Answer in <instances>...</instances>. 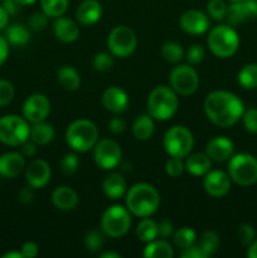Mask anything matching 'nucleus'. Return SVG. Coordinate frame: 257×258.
Returning a JSON list of instances; mask_svg holds the SVG:
<instances>
[{"instance_id": "4", "label": "nucleus", "mask_w": 257, "mask_h": 258, "mask_svg": "<svg viewBox=\"0 0 257 258\" xmlns=\"http://www.w3.org/2000/svg\"><path fill=\"white\" fill-rule=\"evenodd\" d=\"M66 141L78 153H86L95 148L98 141V130L90 120H76L68 126L66 131Z\"/></svg>"}, {"instance_id": "13", "label": "nucleus", "mask_w": 257, "mask_h": 258, "mask_svg": "<svg viewBox=\"0 0 257 258\" xmlns=\"http://www.w3.org/2000/svg\"><path fill=\"white\" fill-rule=\"evenodd\" d=\"M50 112V101L42 93H33L23 105V116L32 123L42 122Z\"/></svg>"}, {"instance_id": "17", "label": "nucleus", "mask_w": 257, "mask_h": 258, "mask_svg": "<svg viewBox=\"0 0 257 258\" xmlns=\"http://www.w3.org/2000/svg\"><path fill=\"white\" fill-rule=\"evenodd\" d=\"M50 175V166L47 161L42 159H35L28 165L25 170V179H27L28 185L35 189H42L49 183Z\"/></svg>"}, {"instance_id": "18", "label": "nucleus", "mask_w": 257, "mask_h": 258, "mask_svg": "<svg viewBox=\"0 0 257 258\" xmlns=\"http://www.w3.org/2000/svg\"><path fill=\"white\" fill-rule=\"evenodd\" d=\"M234 153V145L229 139L224 136H217L208 141L206 146V154L212 161L223 163L229 160Z\"/></svg>"}, {"instance_id": "50", "label": "nucleus", "mask_w": 257, "mask_h": 258, "mask_svg": "<svg viewBox=\"0 0 257 258\" xmlns=\"http://www.w3.org/2000/svg\"><path fill=\"white\" fill-rule=\"evenodd\" d=\"M38 244L34 242H25L22 246V254L24 258H34L38 254Z\"/></svg>"}, {"instance_id": "32", "label": "nucleus", "mask_w": 257, "mask_h": 258, "mask_svg": "<svg viewBox=\"0 0 257 258\" xmlns=\"http://www.w3.org/2000/svg\"><path fill=\"white\" fill-rule=\"evenodd\" d=\"M238 83L244 90L257 88V63H249L242 67L238 73Z\"/></svg>"}, {"instance_id": "20", "label": "nucleus", "mask_w": 257, "mask_h": 258, "mask_svg": "<svg viewBox=\"0 0 257 258\" xmlns=\"http://www.w3.org/2000/svg\"><path fill=\"white\" fill-rule=\"evenodd\" d=\"M102 103L107 111L112 113H121L126 111L128 106V96L122 88L112 87L106 88L102 95Z\"/></svg>"}, {"instance_id": "12", "label": "nucleus", "mask_w": 257, "mask_h": 258, "mask_svg": "<svg viewBox=\"0 0 257 258\" xmlns=\"http://www.w3.org/2000/svg\"><path fill=\"white\" fill-rule=\"evenodd\" d=\"M122 158L120 145L111 139L97 141L93 149V159L96 165L103 170H112L118 165Z\"/></svg>"}, {"instance_id": "1", "label": "nucleus", "mask_w": 257, "mask_h": 258, "mask_svg": "<svg viewBox=\"0 0 257 258\" xmlns=\"http://www.w3.org/2000/svg\"><path fill=\"white\" fill-rule=\"evenodd\" d=\"M204 111L211 122L219 127H231L242 118L243 102L228 91H213L204 101Z\"/></svg>"}, {"instance_id": "34", "label": "nucleus", "mask_w": 257, "mask_h": 258, "mask_svg": "<svg viewBox=\"0 0 257 258\" xmlns=\"http://www.w3.org/2000/svg\"><path fill=\"white\" fill-rule=\"evenodd\" d=\"M174 244H175L178 248L185 249L188 247L193 246L194 242L197 239L196 232L193 231L189 227H183V228L178 229V231L174 233Z\"/></svg>"}, {"instance_id": "28", "label": "nucleus", "mask_w": 257, "mask_h": 258, "mask_svg": "<svg viewBox=\"0 0 257 258\" xmlns=\"http://www.w3.org/2000/svg\"><path fill=\"white\" fill-rule=\"evenodd\" d=\"M57 78L59 85L67 91L78 90L81 85L80 73L72 67V66H63L58 70Z\"/></svg>"}, {"instance_id": "60", "label": "nucleus", "mask_w": 257, "mask_h": 258, "mask_svg": "<svg viewBox=\"0 0 257 258\" xmlns=\"http://www.w3.org/2000/svg\"><path fill=\"white\" fill-rule=\"evenodd\" d=\"M231 2H239V0H231Z\"/></svg>"}, {"instance_id": "31", "label": "nucleus", "mask_w": 257, "mask_h": 258, "mask_svg": "<svg viewBox=\"0 0 257 258\" xmlns=\"http://www.w3.org/2000/svg\"><path fill=\"white\" fill-rule=\"evenodd\" d=\"M136 236L141 242H145V243L154 241L158 237V224L153 219H149L146 217L136 227Z\"/></svg>"}, {"instance_id": "40", "label": "nucleus", "mask_w": 257, "mask_h": 258, "mask_svg": "<svg viewBox=\"0 0 257 258\" xmlns=\"http://www.w3.org/2000/svg\"><path fill=\"white\" fill-rule=\"evenodd\" d=\"M60 171L66 175H72L76 171L78 170V166H80V160H78V156L76 154H66L65 156L60 160Z\"/></svg>"}, {"instance_id": "37", "label": "nucleus", "mask_w": 257, "mask_h": 258, "mask_svg": "<svg viewBox=\"0 0 257 258\" xmlns=\"http://www.w3.org/2000/svg\"><path fill=\"white\" fill-rule=\"evenodd\" d=\"M83 242H85V247L87 251L98 252L100 249H102L105 238H103V234L100 231L93 229V231H90L86 233Z\"/></svg>"}, {"instance_id": "57", "label": "nucleus", "mask_w": 257, "mask_h": 258, "mask_svg": "<svg viewBox=\"0 0 257 258\" xmlns=\"http://www.w3.org/2000/svg\"><path fill=\"white\" fill-rule=\"evenodd\" d=\"M3 258H24L22 252H8V253L3 254Z\"/></svg>"}, {"instance_id": "3", "label": "nucleus", "mask_w": 257, "mask_h": 258, "mask_svg": "<svg viewBox=\"0 0 257 258\" xmlns=\"http://www.w3.org/2000/svg\"><path fill=\"white\" fill-rule=\"evenodd\" d=\"M178 106L175 91L166 86H158L149 95L148 112L155 120L165 121L171 118L178 111Z\"/></svg>"}, {"instance_id": "23", "label": "nucleus", "mask_w": 257, "mask_h": 258, "mask_svg": "<svg viewBox=\"0 0 257 258\" xmlns=\"http://www.w3.org/2000/svg\"><path fill=\"white\" fill-rule=\"evenodd\" d=\"M78 202H80V198L77 193L70 186H58L52 193V203L59 211H73L77 207Z\"/></svg>"}, {"instance_id": "11", "label": "nucleus", "mask_w": 257, "mask_h": 258, "mask_svg": "<svg viewBox=\"0 0 257 258\" xmlns=\"http://www.w3.org/2000/svg\"><path fill=\"white\" fill-rule=\"evenodd\" d=\"M170 85L178 95H193L199 86L198 73L190 66H178L170 73Z\"/></svg>"}, {"instance_id": "39", "label": "nucleus", "mask_w": 257, "mask_h": 258, "mask_svg": "<svg viewBox=\"0 0 257 258\" xmlns=\"http://www.w3.org/2000/svg\"><path fill=\"white\" fill-rule=\"evenodd\" d=\"M93 68L98 72H107L113 67V58L110 53L98 52L92 60Z\"/></svg>"}, {"instance_id": "54", "label": "nucleus", "mask_w": 257, "mask_h": 258, "mask_svg": "<svg viewBox=\"0 0 257 258\" xmlns=\"http://www.w3.org/2000/svg\"><path fill=\"white\" fill-rule=\"evenodd\" d=\"M0 5H2L5 10H7L8 14L9 15L17 14L18 10H19V7H20V5L18 4L15 0H2V4Z\"/></svg>"}, {"instance_id": "24", "label": "nucleus", "mask_w": 257, "mask_h": 258, "mask_svg": "<svg viewBox=\"0 0 257 258\" xmlns=\"http://www.w3.org/2000/svg\"><path fill=\"white\" fill-rule=\"evenodd\" d=\"M102 190L107 198L116 201L125 196L126 180L120 173H110L102 183Z\"/></svg>"}, {"instance_id": "5", "label": "nucleus", "mask_w": 257, "mask_h": 258, "mask_svg": "<svg viewBox=\"0 0 257 258\" xmlns=\"http://www.w3.org/2000/svg\"><path fill=\"white\" fill-rule=\"evenodd\" d=\"M208 47L216 57L229 58L239 47V37L231 25H217L209 32Z\"/></svg>"}, {"instance_id": "49", "label": "nucleus", "mask_w": 257, "mask_h": 258, "mask_svg": "<svg viewBox=\"0 0 257 258\" xmlns=\"http://www.w3.org/2000/svg\"><path fill=\"white\" fill-rule=\"evenodd\" d=\"M183 258H207L204 252L202 251V248L199 246H190L188 248L183 249L180 254Z\"/></svg>"}, {"instance_id": "48", "label": "nucleus", "mask_w": 257, "mask_h": 258, "mask_svg": "<svg viewBox=\"0 0 257 258\" xmlns=\"http://www.w3.org/2000/svg\"><path fill=\"white\" fill-rule=\"evenodd\" d=\"M108 128H110V131L112 134L118 135V134H122L125 131L126 123L121 117H112L110 120V122H108Z\"/></svg>"}, {"instance_id": "55", "label": "nucleus", "mask_w": 257, "mask_h": 258, "mask_svg": "<svg viewBox=\"0 0 257 258\" xmlns=\"http://www.w3.org/2000/svg\"><path fill=\"white\" fill-rule=\"evenodd\" d=\"M8 22H9V14H8L7 10L0 5V30L4 29L8 25Z\"/></svg>"}, {"instance_id": "29", "label": "nucleus", "mask_w": 257, "mask_h": 258, "mask_svg": "<svg viewBox=\"0 0 257 258\" xmlns=\"http://www.w3.org/2000/svg\"><path fill=\"white\" fill-rule=\"evenodd\" d=\"M5 38H7L9 44L14 45V47H23L29 42L30 32L25 25L15 23L7 29Z\"/></svg>"}, {"instance_id": "7", "label": "nucleus", "mask_w": 257, "mask_h": 258, "mask_svg": "<svg viewBox=\"0 0 257 258\" xmlns=\"http://www.w3.org/2000/svg\"><path fill=\"white\" fill-rule=\"evenodd\" d=\"M30 126L24 117L7 115L0 118V141L8 146H20L29 139Z\"/></svg>"}, {"instance_id": "16", "label": "nucleus", "mask_w": 257, "mask_h": 258, "mask_svg": "<svg viewBox=\"0 0 257 258\" xmlns=\"http://www.w3.org/2000/svg\"><path fill=\"white\" fill-rule=\"evenodd\" d=\"M179 23L181 29L191 35L204 34L209 29V19L207 14L197 9H189L184 12Z\"/></svg>"}, {"instance_id": "45", "label": "nucleus", "mask_w": 257, "mask_h": 258, "mask_svg": "<svg viewBox=\"0 0 257 258\" xmlns=\"http://www.w3.org/2000/svg\"><path fill=\"white\" fill-rule=\"evenodd\" d=\"M185 57L189 64H199L204 59V57H206V50H204V48L201 44H193L186 50Z\"/></svg>"}, {"instance_id": "51", "label": "nucleus", "mask_w": 257, "mask_h": 258, "mask_svg": "<svg viewBox=\"0 0 257 258\" xmlns=\"http://www.w3.org/2000/svg\"><path fill=\"white\" fill-rule=\"evenodd\" d=\"M34 199V193H33L32 186H27V188H23L22 190L19 191V196H18V201L22 204L27 206V204H30Z\"/></svg>"}, {"instance_id": "8", "label": "nucleus", "mask_w": 257, "mask_h": 258, "mask_svg": "<svg viewBox=\"0 0 257 258\" xmlns=\"http://www.w3.org/2000/svg\"><path fill=\"white\" fill-rule=\"evenodd\" d=\"M131 227V214L122 206H112L103 212L101 217V228L111 238L125 236Z\"/></svg>"}, {"instance_id": "10", "label": "nucleus", "mask_w": 257, "mask_h": 258, "mask_svg": "<svg viewBox=\"0 0 257 258\" xmlns=\"http://www.w3.org/2000/svg\"><path fill=\"white\" fill-rule=\"evenodd\" d=\"M138 44V39L131 28L118 25L110 32L107 38V47L111 54L118 58H126L134 53Z\"/></svg>"}, {"instance_id": "33", "label": "nucleus", "mask_w": 257, "mask_h": 258, "mask_svg": "<svg viewBox=\"0 0 257 258\" xmlns=\"http://www.w3.org/2000/svg\"><path fill=\"white\" fill-rule=\"evenodd\" d=\"M70 0H40L42 10L50 18L62 17L68 9Z\"/></svg>"}, {"instance_id": "47", "label": "nucleus", "mask_w": 257, "mask_h": 258, "mask_svg": "<svg viewBox=\"0 0 257 258\" xmlns=\"http://www.w3.org/2000/svg\"><path fill=\"white\" fill-rule=\"evenodd\" d=\"M173 232L174 224L169 219H163L158 223V236H160L161 238H166V237L171 236Z\"/></svg>"}, {"instance_id": "41", "label": "nucleus", "mask_w": 257, "mask_h": 258, "mask_svg": "<svg viewBox=\"0 0 257 258\" xmlns=\"http://www.w3.org/2000/svg\"><path fill=\"white\" fill-rule=\"evenodd\" d=\"M254 237H256V231L251 224L243 223L237 229V238L242 246H249L254 241Z\"/></svg>"}, {"instance_id": "53", "label": "nucleus", "mask_w": 257, "mask_h": 258, "mask_svg": "<svg viewBox=\"0 0 257 258\" xmlns=\"http://www.w3.org/2000/svg\"><path fill=\"white\" fill-rule=\"evenodd\" d=\"M8 55H9V43H8L7 38L0 35V66L4 64Z\"/></svg>"}, {"instance_id": "59", "label": "nucleus", "mask_w": 257, "mask_h": 258, "mask_svg": "<svg viewBox=\"0 0 257 258\" xmlns=\"http://www.w3.org/2000/svg\"><path fill=\"white\" fill-rule=\"evenodd\" d=\"M15 2H17L19 5H30L33 4V3L37 2V0H15Z\"/></svg>"}, {"instance_id": "9", "label": "nucleus", "mask_w": 257, "mask_h": 258, "mask_svg": "<svg viewBox=\"0 0 257 258\" xmlns=\"http://www.w3.org/2000/svg\"><path fill=\"white\" fill-rule=\"evenodd\" d=\"M163 144L170 156L186 158L194 146L193 134L185 126H173L164 135Z\"/></svg>"}, {"instance_id": "43", "label": "nucleus", "mask_w": 257, "mask_h": 258, "mask_svg": "<svg viewBox=\"0 0 257 258\" xmlns=\"http://www.w3.org/2000/svg\"><path fill=\"white\" fill-rule=\"evenodd\" d=\"M48 15L44 12L34 13L28 20V27L33 32H42L48 25Z\"/></svg>"}, {"instance_id": "2", "label": "nucleus", "mask_w": 257, "mask_h": 258, "mask_svg": "<svg viewBox=\"0 0 257 258\" xmlns=\"http://www.w3.org/2000/svg\"><path fill=\"white\" fill-rule=\"evenodd\" d=\"M160 206V196L153 185L138 183L126 193V208L134 216L146 218L158 211Z\"/></svg>"}, {"instance_id": "19", "label": "nucleus", "mask_w": 257, "mask_h": 258, "mask_svg": "<svg viewBox=\"0 0 257 258\" xmlns=\"http://www.w3.org/2000/svg\"><path fill=\"white\" fill-rule=\"evenodd\" d=\"M25 169V158L22 153L9 151L0 156V176L13 179Z\"/></svg>"}, {"instance_id": "21", "label": "nucleus", "mask_w": 257, "mask_h": 258, "mask_svg": "<svg viewBox=\"0 0 257 258\" xmlns=\"http://www.w3.org/2000/svg\"><path fill=\"white\" fill-rule=\"evenodd\" d=\"M102 15V5L97 0H83L76 10V18L82 25H92L100 20Z\"/></svg>"}, {"instance_id": "38", "label": "nucleus", "mask_w": 257, "mask_h": 258, "mask_svg": "<svg viewBox=\"0 0 257 258\" xmlns=\"http://www.w3.org/2000/svg\"><path fill=\"white\" fill-rule=\"evenodd\" d=\"M227 7L223 0H209L207 4V13L214 20H223L227 15Z\"/></svg>"}, {"instance_id": "15", "label": "nucleus", "mask_w": 257, "mask_h": 258, "mask_svg": "<svg viewBox=\"0 0 257 258\" xmlns=\"http://www.w3.org/2000/svg\"><path fill=\"white\" fill-rule=\"evenodd\" d=\"M203 188L213 198H221L231 190V178L222 170H209L204 175Z\"/></svg>"}, {"instance_id": "36", "label": "nucleus", "mask_w": 257, "mask_h": 258, "mask_svg": "<svg viewBox=\"0 0 257 258\" xmlns=\"http://www.w3.org/2000/svg\"><path fill=\"white\" fill-rule=\"evenodd\" d=\"M199 247L207 257L216 253L219 247V236L214 231H206L201 237Z\"/></svg>"}, {"instance_id": "30", "label": "nucleus", "mask_w": 257, "mask_h": 258, "mask_svg": "<svg viewBox=\"0 0 257 258\" xmlns=\"http://www.w3.org/2000/svg\"><path fill=\"white\" fill-rule=\"evenodd\" d=\"M143 256L146 258H173L174 251L166 241H151L145 246Z\"/></svg>"}, {"instance_id": "22", "label": "nucleus", "mask_w": 257, "mask_h": 258, "mask_svg": "<svg viewBox=\"0 0 257 258\" xmlns=\"http://www.w3.org/2000/svg\"><path fill=\"white\" fill-rule=\"evenodd\" d=\"M53 33L60 42L72 43L80 37V28L75 20L70 18L58 17L53 24Z\"/></svg>"}, {"instance_id": "42", "label": "nucleus", "mask_w": 257, "mask_h": 258, "mask_svg": "<svg viewBox=\"0 0 257 258\" xmlns=\"http://www.w3.org/2000/svg\"><path fill=\"white\" fill-rule=\"evenodd\" d=\"M15 95V90L10 82L5 80H0V107L8 106L13 101Z\"/></svg>"}, {"instance_id": "6", "label": "nucleus", "mask_w": 257, "mask_h": 258, "mask_svg": "<svg viewBox=\"0 0 257 258\" xmlns=\"http://www.w3.org/2000/svg\"><path fill=\"white\" fill-rule=\"evenodd\" d=\"M231 180L241 186H251L257 183V159L247 153L232 155L228 163Z\"/></svg>"}, {"instance_id": "14", "label": "nucleus", "mask_w": 257, "mask_h": 258, "mask_svg": "<svg viewBox=\"0 0 257 258\" xmlns=\"http://www.w3.org/2000/svg\"><path fill=\"white\" fill-rule=\"evenodd\" d=\"M257 18V0L232 2L227 9L226 19L231 27H237Z\"/></svg>"}, {"instance_id": "52", "label": "nucleus", "mask_w": 257, "mask_h": 258, "mask_svg": "<svg viewBox=\"0 0 257 258\" xmlns=\"http://www.w3.org/2000/svg\"><path fill=\"white\" fill-rule=\"evenodd\" d=\"M22 150H20V153H22V155L24 156V158H33V156L37 154V144L33 143L32 140L30 141H25L24 144H22Z\"/></svg>"}, {"instance_id": "35", "label": "nucleus", "mask_w": 257, "mask_h": 258, "mask_svg": "<svg viewBox=\"0 0 257 258\" xmlns=\"http://www.w3.org/2000/svg\"><path fill=\"white\" fill-rule=\"evenodd\" d=\"M161 55L169 63H178L183 59L184 50L180 44L175 42H166L161 47Z\"/></svg>"}, {"instance_id": "26", "label": "nucleus", "mask_w": 257, "mask_h": 258, "mask_svg": "<svg viewBox=\"0 0 257 258\" xmlns=\"http://www.w3.org/2000/svg\"><path fill=\"white\" fill-rule=\"evenodd\" d=\"M54 138V128L50 123L37 122L30 127L29 139L37 145H47Z\"/></svg>"}, {"instance_id": "46", "label": "nucleus", "mask_w": 257, "mask_h": 258, "mask_svg": "<svg viewBox=\"0 0 257 258\" xmlns=\"http://www.w3.org/2000/svg\"><path fill=\"white\" fill-rule=\"evenodd\" d=\"M243 126L248 133L257 134V108H249L242 115Z\"/></svg>"}, {"instance_id": "27", "label": "nucleus", "mask_w": 257, "mask_h": 258, "mask_svg": "<svg viewBox=\"0 0 257 258\" xmlns=\"http://www.w3.org/2000/svg\"><path fill=\"white\" fill-rule=\"evenodd\" d=\"M154 128V118L149 113H143L135 120L133 125V133L138 140L145 141L153 136Z\"/></svg>"}, {"instance_id": "56", "label": "nucleus", "mask_w": 257, "mask_h": 258, "mask_svg": "<svg viewBox=\"0 0 257 258\" xmlns=\"http://www.w3.org/2000/svg\"><path fill=\"white\" fill-rule=\"evenodd\" d=\"M247 256L249 258H257V239H254V241L248 246Z\"/></svg>"}, {"instance_id": "44", "label": "nucleus", "mask_w": 257, "mask_h": 258, "mask_svg": "<svg viewBox=\"0 0 257 258\" xmlns=\"http://www.w3.org/2000/svg\"><path fill=\"white\" fill-rule=\"evenodd\" d=\"M184 169L185 168H184V163L181 161V158L171 156V158L168 159V161L165 163V171L168 175L171 176V178H176V176L181 175Z\"/></svg>"}, {"instance_id": "58", "label": "nucleus", "mask_w": 257, "mask_h": 258, "mask_svg": "<svg viewBox=\"0 0 257 258\" xmlns=\"http://www.w3.org/2000/svg\"><path fill=\"white\" fill-rule=\"evenodd\" d=\"M101 258H120L121 256L116 252H105V253L100 254Z\"/></svg>"}, {"instance_id": "25", "label": "nucleus", "mask_w": 257, "mask_h": 258, "mask_svg": "<svg viewBox=\"0 0 257 258\" xmlns=\"http://www.w3.org/2000/svg\"><path fill=\"white\" fill-rule=\"evenodd\" d=\"M184 168L186 169L188 173H190L191 175L196 176H202L206 175L212 168V160L209 159V156L206 153H197L191 154L186 158L185 163H184Z\"/></svg>"}]
</instances>
